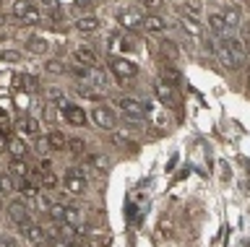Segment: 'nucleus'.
Listing matches in <instances>:
<instances>
[{"label":"nucleus","instance_id":"nucleus-6","mask_svg":"<svg viewBox=\"0 0 250 247\" xmlns=\"http://www.w3.org/2000/svg\"><path fill=\"white\" fill-rule=\"evenodd\" d=\"M8 213H11L13 224H19L21 229L31 224V213H29V206L23 203V198H13L11 203H8Z\"/></svg>","mask_w":250,"mask_h":247},{"label":"nucleus","instance_id":"nucleus-11","mask_svg":"<svg viewBox=\"0 0 250 247\" xmlns=\"http://www.w3.org/2000/svg\"><path fill=\"white\" fill-rule=\"evenodd\" d=\"M23 234H26V239H29V242L34 245V247H42V245L50 242V237H47V229H42V227H39V224H34V221H31L29 227H23Z\"/></svg>","mask_w":250,"mask_h":247},{"label":"nucleus","instance_id":"nucleus-35","mask_svg":"<svg viewBox=\"0 0 250 247\" xmlns=\"http://www.w3.org/2000/svg\"><path fill=\"white\" fill-rule=\"evenodd\" d=\"M47 71H50V73H62L65 68L60 65V60H50V63H47Z\"/></svg>","mask_w":250,"mask_h":247},{"label":"nucleus","instance_id":"nucleus-12","mask_svg":"<svg viewBox=\"0 0 250 247\" xmlns=\"http://www.w3.org/2000/svg\"><path fill=\"white\" fill-rule=\"evenodd\" d=\"M180 29H183V32L190 37V39H203V26H201L198 19L183 16V19H180Z\"/></svg>","mask_w":250,"mask_h":247},{"label":"nucleus","instance_id":"nucleus-36","mask_svg":"<svg viewBox=\"0 0 250 247\" xmlns=\"http://www.w3.org/2000/svg\"><path fill=\"white\" fill-rule=\"evenodd\" d=\"M78 94H81V96H86V99H102V96L97 94V91H91V89H86V86H81V89H78Z\"/></svg>","mask_w":250,"mask_h":247},{"label":"nucleus","instance_id":"nucleus-43","mask_svg":"<svg viewBox=\"0 0 250 247\" xmlns=\"http://www.w3.org/2000/svg\"><path fill=\"white\" fill-rule=\"evenodd\" d=\"M248 83H250V81H248Z\"/></svg>","mask_w":250,"mask_h":247},{"label":"nucleus","instance_id":"nucleus-17","mask_svg":"<svg viewBox=\"0 0 250 247\" xmlns=\"http://www.w3.org/2000/svg\"><path fill=\"white\" fill-rule=\"evenodd\" d=\"M162 81L177 89L180 83H183V76H180V71H177L175 65H164V68H162Z\"/></svg>","mask_w":250,"mask_h":247},{"label":"nucleus","instance_id":"nucleus-34","mask_svg":"<svg viewBox=\"0 0 250 247\" xmlns=\"http://www.w3.org/2000/svg\"><path fill=\"white\" fill-rule=\"evenodd\" d=\"M19 81H21V83H23V86H26L29 91H37V78H31V76H21Z\"/></svg>","mask_w":250,"mask_h":247},{"label":"nucleus","instance_id":"nucleus-15","mask_svg":"<svg viewBox=\"0 0 250 247\" xmlns=\"http://www.w3.org/2000/svg\"><path fill=\"white\" fill-rule=\"evenodd\" d=\"M44 143H47V149H52V151H62L68 146V138L62 135L60 130H52V133L44 135Z\"/></svg>","mask_w":250,"mask_h":247},{"label":"nucleus","instance_id":"nucleus-5","mask_svg":"<svg viewBox=\"0 0 250 247\" xmlns=\"http://www.w3.org/2000/svg\"><path fill=\"white\" fill-rule=\"evenodd\" d=\"M117 24L123 29H128V32H138V29H144V11L141 8H123L117 13Z\"/></svg>","mask_w":250,"mask_h":247},{"label":"nucleus","instance_id":"nucleus-40","mask_svg":"<svg viewBox=\"0 0 250 247\" xmlns=\"http://www.w3.org/2000/svg\"><path fill=\"white\" fill-rule=\"evenodd\" d=\"M237 3H248V0H237Z\"/></svg>","mask_w":250,"mask_h":247},{"label":"nucleus","instance_id":"nucleus-29","mask_svg":"<svg viewBox=\"0 0 250 247\" xmlns=\"http://www.w3.org/2000/svg\"><path fill=\"white\" fill-rule=\"evenodd\" d=\"M16 188H19V185H16V180H13V174H0V195H3V192H13Z\"/></svg>","mask_w":250,"mask_h":247},{"label":"nucleus","instance_id":"nucleus-10","mask_svg":"<svg viewBox=\"0 0 250 247\" xmlns=\"http://www.w3.org/2000/svg\"><path fill=\"white\" fill-rule=\"evenodd\" d=\"M73 60L78 65H83V68H99V55L91 47H83V44H81V47H76Z\"/></svg>","mask_w":250,"mask_h":247},{"label":"nucleus","instance_id":"nucleus-14","mask_svg":"<svg viewBox=\"0 0 250 247\" xmlns=\"http://www.w3.org/2000/svg\"><path fill=\"white\" fill-rule=\"evenodd\" d=\"M144 29L148 34H162L169 29V24L159 16V13H151V16H144Z\"/></svg>","mask_w":250,"mask_h":247},{"label":"nucleus","instance_id":"nucleus-18","mask_svg":"<svg viewBox=\"0 0 250 247\" xmlns=\"http://www.w3.org/2000/svg\"><path fill=\"white\" fill-rule=\"evenodd\" d=\"M8 153H11V159H23L29 153V146L21 141V138H11L8 141Z\"/></svg>","mask_w":250,"mask_h":247},{"label":"nucleus","instance_id":"nucleus-8","mask_svg":"<svg viewBox=\"0 0 250 247\" xmlns=\"http://www.w3.org/2000/svg\"><path fill=\"white\" fill-rule=\"evenodd\" d=\"M154 94H156V99H159L162 104H167V107H175L177 104V89L169 86V83H164L162 78L154 81Z\"/></svg>","mask_w":250,"mask_h":247},{"label":"nucleus","instance_id":"nucleus-1","mask_svg":"<svg viewBox=\"0 0 250 247\" xmlns=\"http://www.w3.org/2000/svg\"><path fill=\"white\" fill-rule=\"evenodd\" d=\"M109 71H112V76L120 83H128L138 76V65L125 55H115V57H109Z\"/></svg>","mask_w":250,"mask_h":247},{"label":"nucleus","instance_id":"nucleus-30","mask_svg":"<svg viewBox=\"0 0 250 247\" xmlns=\"http://www.w3.org/2000/svg\"><path fill=\"white\" fill-rule=\"evenodd\" d=\"M65 149L70 151V153H76V156H81V153L86 151V143L81 141V138H68V146Z\"/></svg>","mask_w":250,"mask_h":247},{"label":"nucleus","instance_id":"nucleus-32","mask_svg":"<svg viewBox=\"0 0 250 247\" xmlns=\"http://www.w3.org/2000/svg\"><path fill=\"white\" fill-rule=\"evenodd\" d=\"M29 5H31L29 0H16V3H13V16H16V19H21L23 13H26Z\"/></svg>","mask_w":250,"mask_h":247},{"label":"nucleus","instance_id":"nucleus-19","mask_svg":"<svg viewBox=\"0 0 250 247\" xmlns=\"http://www.w3.org/2000/svg\"><path fill=\"white\" fill-rule=\"evenodd\" d=\"M8 174H13V177H21V180H26V177L31 174V169H29V164H26L23 159H11Z\"/></svg>","mask_w":250,"mask_h":247},{"label":"nucleus","instance_id":"nucleus-9","mask_svg":"<svg viewBox=\"0 0 250 247\" xmlns=\"http://www.w3.org/2000/svg\"><path fill=\"white\" fill-rule=\"evenodd\" d=\"M62 117L68 120V125H76V128H83L86 122H89V114H86V110L78 107V104H65L62 107Z\"/></svg>","mask_w":250,"mask_h":247},{"label":"nucleus","instance_id":"nucleus-2","mask_svg":"<svg viewBox=\"0 0 250 247\" xmlns=\"http://www.w3.org/2000/svg\"><path fill=\"white\" fill-rule=\"evenodd\" d=\"M115 104H117V110L130 120H146V114H148V107L144 102H138V99H133V96H117Z\"/></svg>","mask_w":250,"mask_h":247},{"label":"nucleus","instance_id":"nucleus-22","mask_svg":"<svg viewBox=\"0 0 250 247\" xmlns=\"http://www.w3.org/2000/svg\"><path fill=\"white\" fill-rule=\"evenodd\" d=\"M76 29H78V32H83V34H91V32H97V29H99V19L97 16H81L76 21Z\"/></svg>","mask_w":250,"mask_h":247},{"label":"nucleus","instance_id":"nucleus-20","mask_svg":"<svg viewBox=\"0 0 250 247\" xmlns=\"http://www.w3.org/2000/svg\"><path fill=\"white\" fill-rule=\"evenodd\" d=\"M224 42H227V47L232 50V55H234V57H237L240 63H242V60H245V55H248V50H245V42H242L240 37H229V39H224Z\"/></svg>","mask_w":250,"mask_h":247},{"label":"nucleus","instance_id":"nucleus-27","mask_svg":"<svg viewBox=\"0 0 250 247\" xmlns=\"http://www.w3.org/2000/svg\"><path fill=\"white\" fill-rule=\"evenodd\" d=\"M19 128L23 130V133H29V135H39V120H37V117H23V120H19Z\"/></svg>","mask_w":250,"mask_h":247},{"label":"nucleus","instance_id":"nucleus-4","mask_svg":"<svg viewBox=\"0 0 250 247\" xmlns=\"http://www.w3.org/2000/svg\"><path fill=\"white\" fill-rule=\"evenodd\" d=\"M86 188H89V180H86L83 169L70 167L68 172H65V190L70 192V195H83Z\"/></svg>","mask_w":250,"mask_h":247},{"label":"nucleus","instance_id":"nucleus-38","mask_svg":"<svg viewBox=\"0 0 250 247\" xmlns=\"http://www.w3.org/2000/svg\"><path fill=\"white\" fill-rule=\"evenodd\" d=\"M52 247H78L73 242H65V239H52Z\"/></svg>","mask_w":250,"mask_h":247},{"label":"nucleus","instance_id":"nucleus-33","mask_svg":"<svg viewBox=\"0 0 250 247\" xmlns=\"http://www.w3.org/2000/svg\"><path fill=\"white\" fill-rule=\"evenodd\" d=\"M16 107H19L21 112H26L29 110V94H19V96H16Z\"/></svg>","mask_w":250,"mask_h":247},{"label":"nucleus","instance_id":"nucleus-3","mask_svg":"<svg viewBox=\"0 0 250 247\" xmlns=\"http://www.w3.org/2000/svg\"><path fill=\"white\" fill-rule=\"evenodd\" d=\"M89 120L97 128H102V130H115L117 128V114L109 110L107 104H97V107H94L91 114H89Z\"/></svg>","mask_w":250,"mask_h":247},{"label":"nucleus","instance_id":"nucleus-7","mask_svg":"<svg viewBox=\"0 0 250 247\" xmlns=\"http://www.w3.org/2000/svg\"><path fill=\"white\" fill-rule=\"evenodd\" d=\"M214 55L219 57V63H222L224 68H229V71H237V68L242 65L240 60L232 55V50L227 47V42H224V39H219V42L214 44Z\"/></svg>","mask_w":250,"mask_h":247},{"label":"nucleus","instance_id":"nucleus-23","mask_svg":"<svg viewBox=\"0 0 250 247\" xmlns=\"http://www.w3.org/2000/svg\"><path fill=\"white\" fill-rule=\"evenodd\" d=\"M47 47H50V44H47L44 37H29V39H26V50L34 52V55H42V52H47Z\"/></svg>","mask_w":250,"mask_h":247},{"label":"nucleus","instance_id":"nucleus-37","mask_svg":"<svg viewBox=\"0 0 250 247\" xmlns=\"http://www.w3.org/2000/svg\"><path fill=\"white\" fill-rule=\"evenodd\" d=\"M94 5V0H76V11H89Z\"/></svg>","mask_w":250,"mask_h":247},{"label":"nucleus","instance_id":"nucleus-28","mask_svg":"<svg viewBox=\"0 0 250 247\" xmlns=\"http://www.w3.org/2000/svg\"><path fill=\"white\" fill-rule=\"evenodd\" d=\"M136 44H133L128 37H112V44H109V50H120V52H130Z\"/></svg>","mask_w":250,"mask_h":247},{"label":"nucleus","instance_id":"nucleus-41","mask_svg":"<svg viewBox=\"0 0 250 247\" xmlns=\"http://www.w3.org/2000/svg\"><path fill=\"white\" fill-rule=\"evenodd\" d=\"M211 3H219V0H211Z\"/></svg>","mask_w":250,"mask_h":247},{"label":"nucleus","instance_id":"nucleus-31","mask_svg":"<svg viewBox=\"0 0 250 247\" xmlns=\"http://www.w3.org/2000/svg\"><path fill=\"white\" fill-rule=\"evenodd\" d=\"M162 5H164V0H141V8L148 11V16L156 11H162Z\"/></svg>","mask_w":250,"mask_h":247},{"label":"nucleus","instance_id":"nucleus-16","mask_svg":"<svg viewBox=\"0 0 250 247\" xmlns=\"http://www.w3.org/2000/svg\"><path fill=\"white\" fill-rule=\"evenodd\" d=\"M83 213L78 211L76 206H62V224H70V227H81Z\"/></svg>","mask_w":250,"mask_h":247},{"label":"nucleus","instance_id":"nucleus-13","mask_svg":"<svg viewBox=\"0 0 250 247\" xmlns=\"http://www.w3.org/2000/svg\"><path fill=\"white\" fill-rule=\"evenodd\" d=\"M34 177H37V185H39V188H44V190H58V185H60L58 174L50 172V169H37Z\"/></svg>","mask_w":250,"mask_h":247},{"label":"nucleus","instance_id":"nucleus-39","mask_svg":"<svg viewBox=\"0 0 250 247\" xmlns=\"http://www.w3.org/2000/svg\"><path fill=\"white\" fill-rule=\"evenodd\" d=\"M0 247H13L11 239H5V237H0Z\"/></svg>","mask_w":250,"mask_h":247},{"label":"nucleus","instance_id":"nucleus-21","mask_svg":"<svg viewBox=\"0 0 250 247\" xmlns=\"http://www.w3.org/2000/svg\"><path fill=\"white\" fill-rule=\"evenodd\" d=\"M208 29L214 32L216 37H224V32H227V24H224V16L222 13H208Z\"/></svg>","mask_w":250,"mask_h":247},{"label":"nucleus","instance_id":"nucleus-42","mask_svg":"<svg viewBox=\"0 0 250 247\" xmlns=\"http://www.w3.org/2000/svg\"><path fill=\"white\" fill-rule=\"evenodd\" d=\"M0 3H3V0H0Z\"/></svg>","mask_w":250,"mask_h":247},{"label":"nucleus","instance_id":"nucleus-25","mask_svg":"<svg viewBox=\"0 0 250 247\" xmlns=\"http://www.w3.org/2000/svg\"><path fill=\"white\" fill-rule=\"evenodd\" d=\"M39 21H42V11L34 8V5H29L26 13H23V16L19 19V24H26V26H31V24H39Z\"/></svg>","mask_w":250,"mask_h":247},{"label":"nucleus","instance_id":"nucleus-26","mask_svg":"<svg viewBox=\"0 0 250 247\" xmlns=\"http://www.w3.org/2000/svg\"><path fill=\"white\" fill-rule=\"evenodd\" d=\"M183 8H185V16L198 19L201 13H203V0H185V3H183Z\"/></svg>","mask_w":250,"mask_h":247},{"label":"nucleus","instance_id":"nucleus-24","mask_svg":"<svg viewBox=\"0 0 250 247\" xmlns=\"http://www.w3.org/2000/svg\"><path fill=\"white\" fill-rule=\"evenodd\" d=\"M222 16H224V24H227V29H240V24H242V16H240V11L234 8V5H232V8H227V11L222 13Z\"/></svg>","mask_w":250,"mask_h":247}]
</instances>
